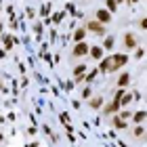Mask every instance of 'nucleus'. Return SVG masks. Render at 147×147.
<instances>
[{"instance_id":"1","label":"nucleus","mask_w":147,"mask_h":147,"mask_svg":"<svg viewBox=\"0 0 147 147\" xmlns=\"http://www.w3.org/2000/svg\"><path fill=\"white\" fill-rule=\"evenodd\" d=\"M124 63H126V57H124V55H118V57H113V59H109V61L105 63V69H109V71H116L118 67H122Z\"/></svg>"},{"instance_id":"2","label":"nucleus","mask_w":147,"mask_h":147,"mask_svg":"<svg viewBox=\"0 0 147 147\" xmlns=\"http://www.w3.org/2000/svg\"><path fill=\"white\" fill-rule=\"evenodd\" d=\"M90 32H95V34H99V36H103L105 34V28H103V23H99V21H90L88 25H86Z\"/></svg>"},{"instance_id":"3","label":"nucleus","mask_w":147,"mask_h":147,"mask_svg":"<svg viewBox=\"0 0 147 147\" xmlns=\"http://www.w3.org/2000/svg\"><path fill=\"white\" fill-rule=\"evenodd\" d=\"M86 53H88V46H86L84 42H78V44H76V49H74V55L80 57V55H86Z\"/></svg>"},{"instance_id":"4","label":"nucleus","mask_w":147,"mask_h":147,"mask_svg":"<svg viewBox=\"0 0 147 147\" xmlns=\"http://www.w3.org/2000/svg\"><path fill=\"white\" fill-rule=\"evenodd\" d=\"M97 21H99V23L109 21V13H107V11H99V13H97Z\"/></svg>"},{"instance_id":"5","label":"nucleus","mask_w":147,"mask_h":147,"mask_svg":"<svg viewBox=\"0 0 147 147\" xmlns=\"http://www.w3.org/2000/svg\"><path fill=\"white\" fill-rule=\"evenodd\" d=\"M124 42H126V46H128V49H132V46H135V44H137V40H135V38H132L130 34H126V36H124Z\"/></svg>"},{"instance_id":"6","label":"nucleus","mask_w":147,"mask_h":147,"mask_svg":"<svg viewBox=\"0 0 147 147\" xmlns=\"http://www.w3.org/2000/svg\"><path fill=\"white\" fill-rule=\"evenodd\" d=\"M84 34H86L84 30H78V32H76V40H78V42H80V40L84 42Z\"/></svg>"},{"instance_id":"7","label":"nucleus","mask_w":147,"mask_h":147,"mask_svg":"<svg viewBox=\"0 0 147 147\" xmlns=\"http://www.w3.org/2000/svg\"><path fill=\"white\" fill-rule=\"evenodd\" d=\"M90 53H92V57H101V49H92Z\"/></svg>"},{"instance_id":"8","label":"nucleus","mask_w":147,"mask_h":147,"mask_svg":"<svg viewBox=\"0 0 147 147\" xmlns=\"http://www.w3.org/2000/svg\"><path fill=\"white\" fill-rule=\"evenodd\" d=\"M120 84H122V86L128 84V76H122V78H120Z\"/></svg>"}]
</instances>
